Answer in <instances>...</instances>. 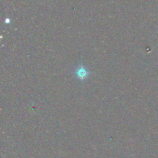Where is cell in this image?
<instances>
[{
  "instance_id": "obj_1",
  "label": "cell",
  "mask_w": 158,
  "mask_h": 158,
  "mask_svg": "<svg viewBox=\"0 0 158 158\" xmlns=\"http://www.w3.org/2000/svg\"><path fill=\"white\" fill-rule=\"evenodd\" d=\"M75 76L78 80H86V78L89 76V71L87 70L86 68H85L84 66H80L76 69L75 70Z\"/></svg>"
}]
</instances>
